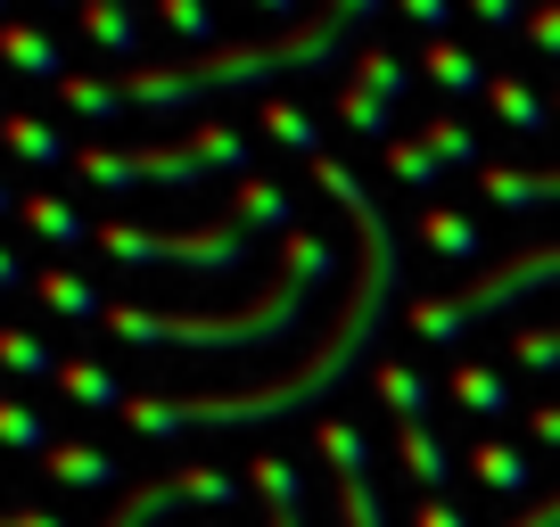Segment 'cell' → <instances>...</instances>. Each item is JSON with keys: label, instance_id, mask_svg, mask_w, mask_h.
Returning <instances> with one entry per match:
<instances>
[{"label": "cell", "instance_id": "obj_1", "mask_svg": "<svg viewBox=\"0 0 560 527\" xmlns=\"http://www.w3.org/2000/svg\"><path fill=\"white\" fill-rule=\"evenodd\" d=\"M314 181L347 207V223H354V239H363V256H354V289H347V305H338V321H330V338H322L314 354H305L289 379H272V387H223V396H132L124 405V421L140 429V437H174V429H256V421H289V412H305L314 396H330V387H347L354 379V363L371 354V338L387 330V305H396V231H387V214H380V198L363 190V174L354 165H338V157H314Z\"/></svg>", "mask_w": 560, "mask_h": 527}, {"label": "cell", "instance_id": "obj_2", "mask_svg": "<svg viewBox=\"0 0 560 527\" xmlns=\"http://www.w3.org/2000/svg\"><path fill=\"white\" fill-rule=\"evenodd\" d=\"M380 17V0H322L305 9L289 34L272 42H231V50H207V58H158V67H124V107L140 116H174V107H198V99H223V91H256V83H280V74H322L363 42V25Z\"/></svg>", "mask_w": 560, "mask_h": 527}, {"label": "cell", "instance_id": "obj_3", "mask_svg": "<svg viewBox=\"0 0 560 527\" xmlns=\"http://www.w3.org/2000/svg\"><path fill=\"white\" fill-rule=\"evenodd\" d=\"M338 247L322 231H289L280 239V272L256 289V305L240 314H158V305H107V330L124 347H190V354H240V347H280L305 321L314 289H330Z\"/></svg>", "mask_w": 560, "mask_h": 527}, {"label": "cell", "instance_id": "obj_4", "mask_svg": "<svg viewBox=\"0 0 560 527\" xmlns=\"http://www.w3.org/2000/svg\"><path fill=\"white\" fill-rule=\"evenodd\" d=\"M247 132L240 124H190L174 141H140V149H74V174L91 190H190V181L240 174Z\"/></svg>", "mask_w": 560, "mask_h": 527}, {"label": "cell", "instance_id": "obj_5", "mask_svg": "<svg viewBox=\"0 0 560 527\" xmlns=\"http://www.w3.org/2000/svg\"><path fill=\"white\" fill-rule=\"evenodd\" d=\"M544 289H560V247H520V256H503V264H478L470 281L445 289V297H420V305H412V338L454 347L470 321L511 314L520 297H544Z\"/></svg>", "mask_w": 560, "mask_h": 527}, {"label": "cell", "instance_id": "obj_6", "mask_svg": "<svg viewBox=\"0 0 560 527\" xmlns=\"http://www.w3.org/2000/svg\"><path fill=\"white\" fill-rule=\"evenodd\" d=\"M91 247L107 264H174V272H240L256 256V231L223 223H190V231H149V223H91Z\"/></svg>", "mask_w": 560, "mask_h": 527}, {"label": "cell", "instance_id": "obj_7", "mask_svg": "<svg viewBox=\"0 0 560 527\" xmlns=\"http://www.w3.org/2000/svg\"><path fill=\"white\" fill-rule=\"evenodd\" d=\"M478 198H494L511 214L560 207V165H478Z\"/></svg>", "mask_w": 560, "mask_h": 527}, {"label": "cell", "instance_id": "obj_8", "mask_svg": "<svg viewBox=\"0 0 560 527\" xmlns=\"http://www.w3.org/2000/svg\"><path fill=\"white\" fill-rule=\"evenodd\" d=\"M0 67H18V74H34V83H67V50H58L42 25H0Z\"/></svg>", "mask_w": 560, "mask_h": 527}, {"label": "cell", "instance_id": "obj_9", "mask_svg": "<svg viewBox=\"0 0 560 527\" xmlns=\"http://www.w3.org/2000/svg\"><path fill=\"white\" fill-rule=\"evenodd\" d=\"M289 214H298V198L280 190V181H264V174L240 181V198H231V223L240 231H280V239H289V231H298Z\"/></svg>", "mask_w": 560, "mask_h": 527}, {"label": "cell", "instance_id": "obj_10", "mask_svg": "<svg viewBox=\"0 0 560 527\" xmlns=\"http://www.w3.org/2000/svg\"><path fill=\"white\" fill-rule=\"evenodd\" d=\"M34 297L50 305L58 321H107V297L83 281V272H67V264H58V272H34Z\"/></svg>", "mask_w": 560, "mask_h": 527}, {"label": "cell", "instance_id": "obj_11", "mask_svg": "<svg viewBox=\"0 0 560 527\" xmlns=\"http://www.w3.org/2000/svg\"><path fill=\"white\" fill-rule=\"evenodd\" d=\"M74 17H83L91 50H107V58H132V50H140V17H132V0H83Z\"/></svg>", "mask_w": 560, "mask_h": 527}, {"label": "cell", "instance_id": "obj_12", "mask_svg": "<svg viewBox=\"0 0 560 527\" xmlns=\"http://www.w3.org/2000/svg\"><path fill=\"white\" fill-rule=\"evenodd\" d=\"M487 107H494V124H503V132H552V99H536L520 74H494V83H487Z\"/></svg>", "mask_w": 560, "mask_h": 527}, {"label": "cell", "instance_id": "obj_13", "mask_svg": "<svg viewBox=\"0 0 560 527\" xmlns=\"http://www.w3.org/2000/svg\"><path fill=\"white\" fill-rule=\"evenodd\" d=\"M420 239H429V256H445V264H478V256H487L478 223H470V214H454V207H429V214H420Z\"/></svg>", "mask_w": 560, "mask_h": 527}, {"label": "cell", "instance_id": "obj_14", "mask_svg": "<svg viewBox=\"0 0 560 527\" xmlns=\"http://www.w3.org/2000/svg\"><path fill=\"white\" fill-rule=\"evenodd\" d=\"M387 116H396V99H380V91H363V83H354V74H347V83H338V124H347V132H354V141H396V132H387Z\"/></svg>", "mask_w": 560, "mask_h": 527}, {"label": "cell", "instance_id": "obj_15", "mask_svg": "<svg viewBox=\"0 0 560 527\" xmlns=\"http://www.w3.org/2000/svg\"><path fill=\"white\" fill-rule=\"evenodd\" d=\"M420 74H429V83H438V91H487V83H494V74L478 67V58L462 50L454 34H438V42H429V58H420Z\"/></svg>", "mask_w": 560, "mask_h": 527}, {"label": "cell", "instance_id": "obj_16", "mask_svg": "<svg viewBox=\"0 0 560 527\" xmlns=\"http://www.w3.org/2000/svg\"><path fill=\"white\" fill-rule=\"evenodd\" d=\"M58 99H67L83 124H107V116H124V83H116V74H91V67H74L67 83H58Z\"/></svg>", "mask_w": 560, "mask_h": 527}, {"label": "cell", "instance_id": "obj_17", "mask_svg": "<svg viewBox=\"0 0 560 527\" xmlns=\"http://www.w3.org/2000/svg\"><path fill=\"white\" fill-rule=\"evenodd\" d=\"M18 214H25V231L50 239V247H91V223L67 207V198H18Z\"/></svg>", "mask_w": 560, "mask_h": 527}, {"label": "cell", "instance_id": "obj_18", "mask_svg": "<svg viewBox=\"0 0 560 527\" xmlns=\"http://www.w3.org/2000/svg\"><path fill=\"white\" fill-rule=\"evenodd\" d=\"M0 149L25 157V165H58V157H67V132L42 124V116H9V124H0Z\"/></svg>", "mask_w": 560, "mask_h": 527}, {"label": "cell", "instance_id": "obj_19", "mask_svg": "<svg viewBox=\"0 0 560 527\" xmlns=\"http://www.w3.org/2000/svg\"><path fill=\"white\" fill-rule=\"evenodd\" d=\"M256 124H264V141H280V149H298V157H305V165H314V157H322V124H314V116H305V107H289V99H272V107H264V116H256Z\"/></svg>", "mask_w": 560, "mask_h": 527}, {"label": "cell", "instance_id": "obj_20", "mask_svg": "<svg viewBox=\"0 0 560 527\" xmlns=\"http://www.w3.org/2000/svg\"><path fill=\"white\" fill-rule=\"evenodd\" d=\"M387 174H396L404 190H438L445 157H438L429 141H420V132H396V141H387Z\"/></svg>", "mask_w": 560, "mask_h": 527}, {"label": "cell", "instance_id": "obj_21", "mask_svg": "<svg viewBox=\"0 0 560 527\" xmlns=\"http://www.w3.org/2000/svg\"><path fill=\"white\" fill-rule=\"evenodd\" d=\"M396 454H404V470H412L420 487H445V478H454V461H445V445H438V429H429V421H404Z\"/></svg>", "mask_w": 560, "mask_h": 527}, {"label": "cell", "instance_id": "obj_22", "mask_svg": "<svg viewBox=\"0 0 560 527\" xmlns=\"http://www.w3.org/2000/svg\"><path fill=\"white\" fill-rule=\"evenodd\" d=\"M42 470H50L58 487H116V461H107L100 445H50Z\"/></svg>", "mask_w": 560, "mask_h": 527}, {"label": "cell", "instance_id": "obj_23", "mask_svg": "<svg viewBox=\"0 0 560 527\" xmlns=\"http://www.w3.org/2000/svg\"><path fill=\"white\" fill-rule=\"evenodd\" d=\"M174 503H190V487H182V478H149V487H132V494H124V511H116L107 527H158Z\"/></svg>", "mask_w": 560, "mask_h": 527}, {"label": "cell", "instance_id": "obj_24", "mask_svg": "<svg viewBox=\"0 0 560 527\" xmlns=\"http://www.w3.org/2000/svg\"><path fill=\"white\" fill-rule=\"evenodd\" d=\"M58 387H67L74 405H91V412H124V405H132V396H124L100 363H58Z\"/></svg>", "mask_w": 560, "mask_h": 527}, {"label": "cell", "instance_id": "obj_25", "mask_svg": "<svg viewBox=\"0 0 560 527\" xmlns=\"http://www.w3.org/2000/svg\"><path fill=\"white\" fill-rule=\"evenodd\" d=\"M0 371H18V379H58V354L42 347L34 330H9V321H0Z\"/></svg>", "mask_w": 560, "mask_h": 527}, {"label": "cell", "instance_id": "obj_26", "mask_svg": "<svg viewBox=\"0 0 560 527\" xmlns=\"http://www.w3.org/2000/svg\"><path fill=\"white\" fill-rule=\"evenodd\" d=\"M371 387H380L404 421H420V412H429V379H420L412 363H371Z\"/></svg>", "mask_w": 560, "mask_h": 527}, {"label": "cell", "instance_id": "obj_27", "mask_svg": "<svg viewBox=\"0 0 560 527\" xmlns=\"http://www.w3.org/2000/svg\"><path fill=\"white\" fill-rule=\"evenodd\" d=\"M445 396H454V405H470V412H487V421H494V412H511V387H503V371H454V387H445Z\"/></svg>", "mask_w": 560, "mask_h": 527}, {"label": "cell", "instance_id": "obj_28", "mask_svg": "<svg viewBox=\"0 0 560 527\" xmlns=\"http://www.w3.org/2000/svg\"><path fill=\"white\" fill-rule=\"evenodd\" d=\"M256 494L272 503V527H305V511H298V470H289V461H256Z\"/></svg>", "mask_w": 560, "mask_h": 527}, {"label": "cell", "instance_id": "obj_29", "mask_svg": "<svg viewBox=\"0 0 560 527\" xmlns=\"http://www.w3.org/2000/svg\"><path fill=\"white\" fill-rule=\"evenodd\" d=\"M354 83L380 91V99H404V91H412V67H404L396 50H354Z\"/></svg>", "mask_w": 560, "mask_h": 527}, {"label": "cell", "instance_id": "obj_30", "mask_svg": "<svg viewBox=\"0 0 560 527\" xmlns=\"http://www.w3.org/2000/svg\"><path fill=\"white\" fill-rule=\"evenodd\" d=\"M0 445H18V454H50V429H42V412L18 405V396H0Z\"/></svg>", "mask_w": 560, "mask_h": 527}, {"label": "cell", "instance_id": "obj_31", "mask_svg": "<svg viewBox=\"0 0 560 527\" xmlns=\"http://www.w3.org/2000/svg\"><path fill=\"white\" fill-rule=\"evenodd\" d=\"M470 470L487 478L494 494H520V487H527V461H520V445H478V454H470Z\"/></svg>", "mask_w": 560, "mask_h": 527}, {"label": "cell", "instance_id": "obj_32", "mask_svg": "<svg viewBox=\"0 0 560 527\" xmlns=\"http://www.w3.org/2000/svg\"><path fill=\"white\" fill-rule=\"evenodd\" d=\"M322 454H330V470H338V478L371 470V445H363V429H347V421H322Z\"/></svg>", "mask_w": 560, "mask_h": 527}, {"label": "cell", "instance_id": "obj_33", "mask_svg": "<svg viewBox=\"0 0 560 527\" xmlns=\"http://www.w3.org/2000/svg\"><path fill=\"white\" fill-rule=\"evenodd\" d=\"M420 141L438 149L445 165H470L478 157V132H470V124H454V116H429V124H420Z\"/></svg>", "mask_w": 560, "mask_h": 527}, {"label": "cell", "instance_id": "obj_34", "mask_svg": "<svg viewBox=\"0 0 560 527\" xmlns=\"http://www.w3.org/2000/svg\"><path fill=\"white\" fill-rule=\"evenodd\" d=\"M338 511H347V527H387V511H380V494H371V478H363V470L338 478Z\"/></svg>", "mask_w": 560, "mask_h": 527}, {"label": "cell", "instance_id": "obj_35", "mask_svg": "<svg viewBox=\"0 0 560 527\" xmlns=\"http://www.w3.org/2000/svg\"><path fill=\"white\" fill-rule=\"evenodd\" d=\"M520 34H527V50H536V58H552V67H560V0H536Z\"/></svg>", "mask_w": 560, "mask_h": 527}, {"label": "cell", "instance_id": "obj_36", "mask_svg": "<svg viewBox=\"0 0 560 527\" xmlns=\"http://www.w3.org/2000/svg\"><path fill=\"white\" fill-rule=\"evenodd\" d=\"M511 354H520L527 371H560V321L552 330H511Z\"/></svg>", "mask_w": 560, "mask_h": 527}, {"label": "cell", "instance_id": "obj_37", "mask_svg": "<svg viewBox=\"0 0 560 527\" xmlns=\"http://www.w3.org/2000/svg\"><path fill=\"white\" fill-rule=\"evenodd\" d=\"M158 17L174 25V34H190V42L214 34V9H207V0H158Z\"/></svg>", "mask_w": 560, "mask_h": 527}, {"label": "cell", "instance_id": "obj_38", "mask_svg": "<svg viewBox=\"0 0 560 527\" xmlns=\"http://www.w3.org/2000/svg\"><path fill=\"white\" fill-rule=\"evenodd\" d=\"M387 9H404V17H412L420 34H429V42H438L445 25H454V0H387Z\"/></svg>", "mask_w": 560, "mask_h": 527}, {"label": "cell", "instance_id": "obj_39", "mask_svg": "<svg viewBox=\"0 0 560 527\" xmlns=\"http://www.w3.org/2000/svg\"><path fill=\"white\" fill-rule=\"evenodd\" d=\"M462 9H470L487 34H511V25H520V0H462Z\"/></svg>", "mask_w": 560, "mask_h": 527}, {"label": "cell", "instance_id": "obj_40", "mask_svg": "<svg viewBox=\"0 0 560 527\" xmlns=\"http://www.w3.org/2000/svg\"><path fill=\"white\" fill-rule=\"evenodd\" d=\"M0 289H34V272H25L18 247H0Z\"/></svg>", "mask_w": 560, "mask_h": 527}, {"label": "cell", "instance_id": "obj_41", "mask_svg": "<svg viewBox=\"0 0 560 527\" xmlns=\"http://www.w3.org/2000/svg\"><path fill=\"white\" fill-rule=\"evenodd\" d=\"M420 527H470V519H462L454 503H420Z\"/></svg>", "mask_w": 560, "mask_h": 527}, {"label": "cell", "instance_id": "obj_42", "mask_svg": "<svg viewBox=\"0 0 560 527\" xmlns=\"http://www.w3.org/2000/svg\"><path fill=\"white\" fill-rule=\"evenodd\" d=\"M0 527H67V519H50V511H9Z\"/></svg>", "mask_w": 560, "mask_h": 527}, {"label": "cell", "instance_id": "obj_43", "mask_svg": "<svg viewBox=\"0 0 560 527\" xmlns=\"http://www.w3.org/2000/svg\"><path fill=\"white\" fill-rule=\"evenodd\" d=\"M536 437H544V445H560V405H544V412H536Z\"/></svg>", "mask_w": 560, "mask_h": 527}, {"label": "cell", "instance_id": "obj_44", "mask_svg": "<svg viewBox=\"0 0 560 527\" xmlns=\"http://www.w3.org/2000/svg\"><path fill=\"white\" fill-rule=\"evenodd\" d=\"M520 527H560V494H552V503H544V511H527Z\"/></svg>", "mask_w": 560, "mask_h": 527}, {"label": "cell", "instance_id": "obj_45", "mask_svg": "<svg viewBox=\"0 0 560 527\" xmlns=\"http://www.w3.org/2000/svg\"><path fill=\"white\" fill-rule=\"evenodd\" d=\"M264 17H298V0H256Z\"/></svg>", "mask_w": 560, "mask_h": 527}, {"label": "cell", "instance_id": "obj_46", "mask_svg": "<svg viewBox=\"0 0 560 527\" xmlns=\"http://www.w3.org/2000/svg\"><path fill=\"white\" fill-rule=\"evenodd\" d=\"M9 207H18V190H9V181H0V214H9Z\"/></svg>", "mask_w": 560, "mask_h": 527}, {"label": "cell", "instance_id": "obj_47", "mask_svg": "<svg viewBox=\"0 0 560 527\" xmlns=\"http://www.w3.org/2000/svg\"><path fill=\"white\" fill-rule=\"evenodd\" d=\"M552 124H560V91H552Z\"/></svg>", "mask_w": 560, "mask_h": 527}, {"label": "cell", "instance_id": "obj_48", "mask_svg": "<svg viewBox=\"0 0 560 527\" xmlns=\"http://www.w3.org/2000/svg\"><path fill=\"white\" fill-rule=\"evenodd\" d=\"M0 124H9V107H0Z\"/></svg>", "mask_w": 560, "mask_h": 527}, {"label": "cell", "instance_id": "obj_49", "mask_svg": "<svg viewBox=\"0 0 560 527\" xmlns=\"http://www.w3.org/2000/svg\"><path fill=\"white\" fill-rule=\"evenodd\" d=\"M74 9H83V0H74Z\"/></svg>", "mask_w": 560, "mask_h": 527}, {"label": "cell", "instance_id": "obj_50", "mask_svg": "<svg viewBox=\"0 0 560 527\" xmlns=\"http://www.w3.org/2000/svg\"><path fill=\"white\" fill-rule=\"evenodd\" d=\"M0 9H9V0H0Z\"/></svg>", "mask_w": 560, "mask_h": 527}]
</instances>
